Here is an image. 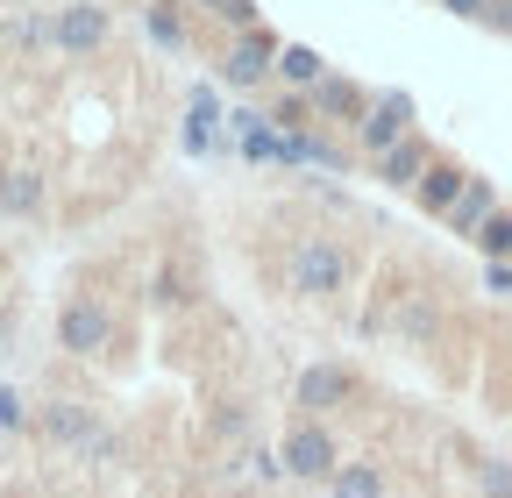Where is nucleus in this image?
<instances>
[{
    "label": "nucleus",
    "mask_w": 512,
    "mask_h": 498,
    "mask_svg": "<svg viewBox=\"0 0 512 498\" xmlns=\"http://www.w3.org/2000/svg\"><path fill=\"white\" fill-rule=\"evenodd\" d=\"M0 36H8L15 50H29V57H36V50H57V15H15Z\"/></svg>",
    "instance_id": "obj_16"
},
{
    "label": "nucleus",
    "mask_w": 512,
    "mask_h": 498,
    "mask_svg": "<svg viewBox=\"0 0 512 498\" xmlns=\"http://www.w3.org/2000/svg\"><path fill=\"white\" fill-rule=\"evenodd\" d=\"M36 427L50 434L57 449H79V456H100V463H114V434L100 427V413H93L86 399H50V406L36 413Z\"/></svg>",
    "instance_id": "obj_2"
},
{
    "label": "nucleus",
    "mask_w": 512,
    "mask_h": 498,
    "mask_svg": "<svg viewBox=\"0 0 512 498\" xmlns=\"http://www.w3.org/2000/svg\"><path fill=\"white\" fill-rule=\"evenodd\" d=\"M434 157H441V150H434V143L413 129L406 143H392V150L377 157V185H406V193H413V185L427 178V164H434Z\"/></svg>",
    "instance_id": "obj_12"
},
{
    "label": "nucleus",
    "mask_w": 512,
    "mask_h": 498,
    "mask_svg": "<svg viewBox=\"0 0 512 498\" xmlns=\"http://www.w3.org/2000/svg\"><path fill=\"white\" fill-rule=\"evenodd\" d=\"M164 8H178V15H221L228 0H164Z\"/></svg>",
    "instance_id": "obj_27"
},
{
    "label": "nucleus",
    "mask_w": 512,
    "mask_h": 498,
    "mask_svg": "<svg viewBox=\"0 0 512 498\" xmlns=\"http://www.w3.org/2000/svg\"><path fill=\"white\" fill-rule=\"evenodd\" d=\"M313 107H320V129H363V114H370V93L356 86V79H342V72H328L320 79V93H313Z\"/></svg>",
    "instance_id": "obj_9"
},
{
    "label": "nucleus",
    "mask_w": 512,
    "mask_h": 498,
    "mask_svg": "<svg viewBox=\"0 0 512 498\" xmlns=\"http://www.w3.org/2000/svg\"><path fill=\"white\" fill-rule=\"evenodd\" d=\"M313 121H320L313 93H278V100H271V129H285V136H306Z\"/></svg>",
    "instance_id": "obj_17"
},
{
    "label": "nucleus",
    "mask_w": 512,
    "mask_h": 498,
    "mask_svg": "<svg viewBox=\"0 0 512 498\" xmlns=\"http://www.w3.org/2000/svg\"><path fill=\"white\" fill-rule=\"evenodd\" d=\"M150 299H157V306H185V299H192V285H185V264H178V257H171V264H157Z\"/></svg>",
    "instance_id": "obj_19"
},
{
    "label": "nucleus",
    "mask_w": 512,
    "mask_h": 498,
    "mask_svg": "<svg viewBox=\"0 0 512 498\" xmlns=\"http://www.w3.org/2000/svg\"><path fill=\"white\" fill-rule=\"evenodd\" d=\"M107 342H114V314L100 299H72L57 314V349L64 356H79V363H93V356H107Z\"/></svg>",
    "instance_id": "obj_6"
},
{
    "label": "nucleus",
    "mask_w": 512,
    "mask_h": 498,
    "mask_svg": "<svg viewBox=\"0 0 512 498\" xmlns=\"http://www.w3.org/2000/svg\"><path fill=\"white\" fill-rule=\"evenodd\" d=\"M498 214V193H491V178L484 171H470V185H463V200L448 207V235H463V242H477V228Z\"/></svg>",
    "instance_id": "obj_13"
},
{
    "label": "nucleus",
    "mask_w": 512,
    "mask_h": 498,
    "mask_svg": "<svg viewBox=\"0 0 512 498\" xmlns=\"http://www.w3.org/2000/svg\"><path fill=\"white\" fill-rule=\"evenodd\" d=\"M0 427H29V406H22L15 385H0Z\"/></svg>",
    "instance_id": "obj_25"
},
{
    "label": "nucleus",
    "mask_w": 512,
    "mask_h": 498,
    "mask_svg": "<svg viewBox=\"0 0 512 498\" xmlns=\"http://www.w3.org/2000/svg\"><path fill=\"white\" fill-rule=\"evenodd\" d=\"M143 36H150L157 50H185V43H192L185 22H178V8H164V0H150V8H143Z\"/></svg>",
    "instance_id": "obj_18"
},
{
    "label": "nucleus",
    "mask_w": 512,
    "mask_h": 498,
    "mask_svg": "<svg viewBox=\"0 0 512 498\" xmlns=\"http://www.w3.org/2000/svg\"><path fill=\"white\" fill-rule=\"evenodd\" d=\"M107 36H114V15L100 0H64L57 8V50L64 57H93V50H107Z\"/></svg>",
    "instance_id": "obj_8"
},
{
    "label": "nucleus",
    "mask_w": 512,
    "mask_h": 498,
    "mask_svg": "<svg viewBox=\"0 0 512 498\" xmlns=\"http://www.w3.org/2000/svg\"><path fill=\"white\" fill-rule=\"evenodd\" d=\"M349 399H356V370H349V363H306L299 378H292L299 420H320V413H335V406H349Z\"/></svg>",
    "instance_id": "obj_5"
},
{
    "label": "nucleus",
    "mask_w": 512,
    "mask_h": 498,
    "mask_svg": "<svg viewBox=\"0 0 512 498\" xmlns=\"http://www.w3.org/2000/svg\"><path fill=\"white\" fill-rule=\"evenodd\" d=\"M278 456H285V470L306 477V484H320V477H335V470H342V449H335V434L320 427V420H292V427H285V442H278Z\"/></svg>",
    "instance_id": "obj_3"
},
{
    "label": "nucleus",
    "mask_w": 512,
    "mask_h": 498,
    "mask_svg": "<svg viewBox=\"0 0 512 498\" xmlns=\"http://www.w3.org/2000/svg\"><path fill=\"white\" fill-rule=\"evenodd\" d=\"M463 185H470V171L456 164V157H434L427 164V178L413 185V200H420V214H434V221H448V207L463 200Z\"/></svg>",
    "instance_id": "obj_10"
},
{
    "label": "nucleus",
    "mask_w": 512,
    "mask_h": 498,
    "mask_svg": "<svg viewBox=\"0 0 512 498\" xmlns=\"http://www.w3.org/2000/svg\"><path fill=\"white\" fill-rule=\"evenodd\" d=\"M278 36L271 29H249V36H235L228 50H221V79L235 86V93H256L264 79H278Z\"/></svg>",
    "instance_id": "obj_4"
},
{
    "label": "nucleus",
    "mask_w": 512,
    "mask_h": 498,
    "mask_svg": "<svg viewBox=\"0 0 512 498\" xmlns=\"http://www.w3.org/2000/svg\"><path fill=\"white\" fill-rule=\"evenodd\" d=\"M43 207H50V193H43V171H36V164H0V214L36 221Z\"/></svg>",
    "instance_id": "obj_11"
},
{
    "label": "nucleus",
    "mask_w": 512,
    "mask_h": 498,
    "mask_svg": "<svg viewBox=\"0 0 512 498\" xmlns=\"http://www.w3.org/2000/svg\"><path fill=\"white\" fill-rule=\"evenodd\" d=\"M484 292L512 299V257H491V264H484Z\"/></svg>",
    "instance_id": "obj_24"
},
{
    "label": "nucleus",
    "mask_w": 512,
    "mask_h": 498,
    "mask_svg": "<svg viewBox=\"0 0 512 498\" xmlns=\"http://www.w3.org/2000/svg\"><path fill=\"white\" fill-rule=\"evenodd\" d=\"M349 278H356V257H349L342 235H292V249H285V285H292L299 299H335V292H349Z\"/></svg>",
    "instance_id": "obj_1"
},
{
    "label": "nucleus",
    "mask_w": 512,
    "mask_h": 498,
    "mask_svg": "<svg viewBox=\"0 0 512 498\" xmlns=\"http://www.w3.org/2000/svg\"><path fill=\"white\" fill-rule=\"evenodd\" d=\"M477 484H484V498H512V463H505V456H491V463L477 470Z\"/></svg>",
    "instance_id": "obj_23"
},
{
    "label": "nucleus",
    "mask_w": 512,
    "mask_h": 498,
    "mask_svg": "<svg viewBox=\"0 0 512 498\" xmlns=\"http://www.w3.org/2000/svg\"><path fill=\"white\" fill-rule=\"evenodd\" d=\"M185 114H192V121H207V129H228V114H221V93H214V86H192Z\"/></svg>",
    "instance_id": "obj_21"
},
{
    "label": "nucleus",
    "mask_w": 512,
    "mask_h": 498,
    "mask_svg": "<svg viewBox=\"0 0 512 498\" xmlns=\"http://www.w3.org/2000/svg\"><path fill=\"white\" fill-rule=\"evenodd\" d=\"M320 79H328V65H320L313 43H285L278 50V86L285 93H320Z\"/></svg>",
    "instance_id": "obj_14"
},
{
    "label": "nucleus",
    "mask_w": 512,
    "mask_h": 498,
    "mask_svg": "<svg viewBox=\"0 0 512 498\" xmlns=\"http://www.w3.org/2000/svg\"><path fill=\"white\" fill-rule=\"evenodd\" d=\"M413 114H420V107H413V93H399V86H392V93H377V100H370V114H363V129H356L363 157L377 164L392 143H406V136H413Z\"/></svg>",
    "instance_id": "obj_7"
},
{
    "label": "nucleus",
    "mask_w": 512,
    "mask_h": 498,
    "mask_svg": "<svg viewBox=\"0 0 512 498\" xmlns=\"http://www.w3.org/2000/svg\"><path fill=\"white\" fill-rule=\"evenodd\" d=\"M477 249H484V264H491V257H512V207H498V214L477 228Z\"/></svg>",
    "instance_id": "obj_20"
},
{
    "label": "nucleus",
    "mask_w": 512,
    "mask_h": 498,
    "mask_svg": "<svg viewBox=\"0 0 512 498\" xmlns=\"http://www.w3.org/2000/svg\"><path fill=\"white\" fill-rule=\"evenodd\" d=\"M242 434H249V406L221 399V413H214V442H242Z\"/></svg>",
    "instance_id": "obj_22"
},
{
    "label": "nucleus",
    "mask_w": 512,
    "mask_h": 498,
    "mask_svg": "<svg viewBox=\"0 0 512 498\" xmlns=\"http://www.w3.org/2000/svg\"><path fill=\"white\" fill-rule=\"evenodd\" d=\"M328 498H384V470H377V456L342 463V470L328 477Z\"/></svg>",
    "instance_id": "obj_15"
},
{
    "label": "nucleus",
    "mask_w": 512,
    "mask_h": 498,
    "mask_svg": "<svg viewBox=\"0 0 512 498\" xmlns=\"http://www.w3.org/2000/svg\"><path fill=\"white\" fill-rule=\"evenodd\" d=\"M434 8H448L456 22H484V15H491V0H434Z\"/></svg>",
    "instance_id": "obj_26"
}]
</instances>
